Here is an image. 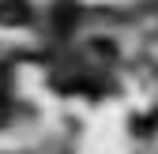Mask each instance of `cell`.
Returning <instances> with one entry per match:
<instances>
[{
	"mask_svg": "<svg viewBox=\"0 0 158 154\" xmlns=\"http://www.w3.org/2000/svg\"><path fill=\"white\" fill-rule=\"evenodd\" d=\"M8 117H11V109H8V102H4V98H0V124H4Z\"/></svg>",
	"mask_w": 158,
	"mask_h": 154,
	"instance_id": "7a4b0ae2",
	"label": "cell"
},
{
	"mask_svg": "<svg viewBox=\"0 0 158 154\" xmlns=\"http://www.w3.org/2000/svg\"><path fill=\"white\" fill-rule=\"evenodd\" d=\"M0 23L4 26H23V23H30V8L23 0H0Z\"/></svg>",
	"mask_w": 158,
	"mask_h": 154,
	"instance_id": "6da1fadb",
	"label": "cell"
}]
</instances>
